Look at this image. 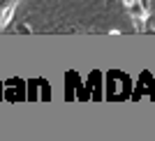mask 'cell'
<instances>
[{
	"instance_id": "6da1fadb",
	"label": "cell",
	"mask_w": 155,
	"mask_h": 141,
	"mask_svg": "<svg viewBox=\"0 0 155 141\" xmlns=\"http://www.w3.org/2000/svg\"><path fill=\"white\" fill-rule=\"evenodd\" d=\"M14 16V5H9L7 9H2V14H0V26H7L9 21H12Z\"/></svg>"
}]
</instances>
